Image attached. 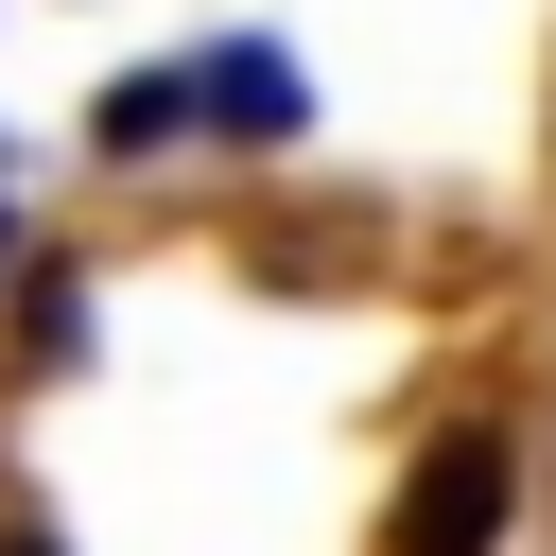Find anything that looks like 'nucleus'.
<instances>
[{
    "mask_svg": "<svg viewBox=\"0 0 556 556\" xmlns=\"http://www.w3.org/2000/svg\"><path fill=\"white\" fill-rule=\"evenodd\" d=\"M521 486H539L521 434H504L486 400H452V417H417V452H400L365 556H504V539H521Z\"/></svg>",
    "mask_w": 556,
    "mask_h": 556,
    "instance_id": "1",
    "label": "nucleus"
},
{
    "mask_svg": "<svg viewBox=\"0 0 556 556\" xmlns=\"http://www.w3.org/2000/svg\"><path fill=\"white\" fill-rule=\"evenodd\" d=\"M191 139H208V156H295V139H313L295 52H278V35H208V52H191Z\"/></svg>",
    "mask_w": 556,
    "mask_h": 556,
    "instance_id": "2",
    "label": "nucleus"
},
{
    "mask_svg": "<svg viewBox=\"0 0 556 556\" xmlns=\"http://www.w3.org/2000/svg\"><path fill=\"white\" fill-rule=\"evenodd\" d=\"M87 156H104V174H174V156H208V139H191V52H174V70H122V87L87 104Z\"/></svg>",
    "mask_w": 556,
    "mask_h": 556,
    "instance_id": "3",
    "label": "nucleus"
},
{
    "mask_svg": "<svg viewBox=\"0 0 556 556\" xmlns=\"http://www.w3.org/2000/svg\"><path fill=\"white\" fill-rule=\"evenodd\" d=\"M87 348V261H17L0 278V382H70Z\"/></svg>",
    "mask_w": 556,
    "mask_h": 556,
    "instance_id": "4",
    "label": "nucleus"
},
{
    "mask_svg": "<svg viewBox=\"0 0 556 556\" xmlns=\"http://www.w3.org/2000/svg\"><path fill=\"white\" fill-rule=\"evenodd\" d=\"M0 556H70V539H52V521H35V504H0Z\"/></svg>",
    "mask_w": 556,
    "mask_h": 556,
    "instance_id": "5",
    "label": "nucleus"
},
{
    "mask_svg": "<svg viewBox=\"0 0 556 556\" xmlns=\"http://www.w3.org/2000/svg\"><path fill=\"white\" fill-rule=\"evenodd\" d=\"M0 278H17V191H0Z\"/></svg>",
    "mask_w": 556,
    "mask_h": 556,
    "instance_id": "6",
    "label": "nucleus"
}]
</instances>
